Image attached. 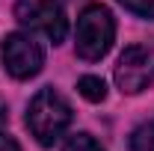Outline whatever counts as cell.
<instances>
[{
  "label": "cell",
  "mask_w": 154,
  "mask_h": 151,
  "mask_svg": "<svg viewBox=\"0 0 154 151\" xmlns=\"http://www.w3.org/2000/svg\"><path fill=\"white\" fill-rule=\"evenodd\" d=\"M71 104L51 86L38 89L27 107V128L42 145H54L71 125Z\"/></svg>",
  "instance_id": "1"
},
{
  "label": "cell",
  "mask_w": 154,
  "mask_h": 151,
  "mask_svg": "<svg viewBox=\"0 0 154 151\" xmlns=\"http://www.w3.org/2000/svg\"><path fill=\"white\" fill-rule=\"evenodd\" d=\"M113 39H116V21L107 6L92 3L80 12L74 30V48L80 59L95 62V59L107 57V51L113 48Z\"/></svg>",
  "instance_id": "2"
},
{
  "label": "cell",
  "mask_w": 154,
  "mask_h": 151,
  "mask_svg": "<svg viewBox=\"0 0 154 151\" xmlns=\"http://www.w3.org/2000/svg\"><path fill=\"white\" fill-rule=\"evenodd\" d=\"M15 18H18L21 27L48 36L54 45H59L68 33V21H65L62 6L57 0H18L15 3Z\"/></svg>",
  "instance_id": "3"
},
{
  "label": "cell",
  "mask_w": 154,
  "mask_h": 151,
  "mask_svg": "<svg viewBox=\"0 0 154 151\" xmlns=\"http://www.w3.org/2000/svg\"><path fill=\"white\" fill-rule=\"evenodd\" d=\"M0 59H3V68L15 80H30L42 71L45 51L36 39L24 36V33H9L0 45Z\"/></svg>",
  "instance_id": "4"
},
{
  "label": "cell",
  "mask_w": 154,
  "mask_h": 151,
  "mask_svg": "<svg viewBox=\"0 0 154 151\" xmlns=\"http://www.w3.org/2000/svg\"><path fill=\"white\" fill-rule=\"evenodd\" d=\"M151 80H154V54L142 45L125 48L116 62V86L125 95H136Z\"/></svg>",
  "instance_id": "5"
},
{
  "label": "cell",
  "mask_w": 154,
  "mask_h": 151,
  "mask_svg": "<svg viewBox=\"0 0 154 151\" xmlns=\"http://www.w3.org/2000/svg\"><path fill=\"white\" fill-rule=\"evenodd\" d=\"M77 92L83 95L86 101H92V104H101L104 98H107V86H104V80L95 74H86L80 77V83H77Z\"/></svg>",
  "instance_id": "6"
},
{
  "label": "cell",
  "mask_w": 154,
  "mask_h": 151,
  "mask_svg": "<svg viewBox=\"0 0 154 151\" xmlns=\"http://www.w3.org/2000/svg\"><path fill=\"white\" fill-rule=\"evenodd\" d=\"M131 151H154V119L142 122L134 133H131Z\"/></svg>",
  "instance_id": "7"
},
{
  "label": "cell",
  "mask_w": 154,
  "mask_h": 151,
  "mask_svg": "<svg viewBox=\"0 0 154 151\" xmlns=\"http://www.w3.org/2000/svg\"><path fill=\"white\" fill-rule=\"evenodd\" d=\"M62 151H104V148L89 133H74V136H68V142L62 145Z\"/></svg>",
  "instance_id": "8"
},
{
  "label": "cell",
  "mask_w": 154,
  "mask_h": 151,
  "mask_svg": "<svg viewBox=\"0 0 154 151\" xmlns=\"http://www.w3.org/2000/svg\"><path fill=\"white\" fill-rule=\"evenodd\" d=\"M116 3H122L128 12H134L139 18H151L154 21V0H116Z\"/></svg>",
  "instance_id": "9"
},
{
  "label": "cell",
  "mask_w": 154,
  "mask_h": 151,
  "mask_svg": "<svg viewBox=\"0 0 154 151\" xmlns=\"http://www.w3.org/2000/svg\"><path fill=\"white\" fill-rule=\"evenodd\" d=\"M0 151H21V145L9 136V133H0Z\"/></svg>",
  "instance_id": "10"
}]
</instances>
